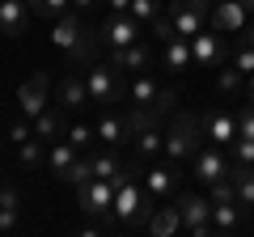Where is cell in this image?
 Wrapping results in <instances>:
<instances>
[{
	"label": "cell",
	"mask_w": 254,
	"mask_h": 237,
	"mask_svg": "<svg viewBox=\"0 0 254 237\" xmlns=\"http://www.w3.org/2000/svg\"><path fill=\"white\" fill-rule=\"evenodd\" d=\"M140 174H144V161H131L115 178V220H119V229H148V216L157 208V199L144 191Z\"/></svg>",
	"instance_id": "cell-1"
},
{
	"label": "cell",
	"mask_w": 254,
	"mask_h": 237,
	"mask_svg": "<svg viewBox=\"0 0 254 237\" xmlns=\"http://www.w3.org/2000/svg\"><path fill=\"white\" fill-rule=\"evenodd\" d=\"M51 43H55V51H64V59H68L72 68H89V64H93V51H98L93 30L85 26L72 9L64 13V17L51 21Z\"/></svg>",
	"instance_id": "cell-2"
},
{
	"label": "cell",
	"mask_w": 254,
	"mask_h": 237,
	"mask_svg": "<svg viewBox=\"0 0 254 237\" xmlns=\"http://www.w3.org/2000/svg\"><path fill=\"white\" fill-rule=\"evenodd\" d=\"M203 148V118L199 115H190V110H178V115L170 118V127H165V148L161 157L174 165L190 161V157Z\"/></svg>",
	"instance_id": "cell-3"
},
{
	"label": "cell",
	"mask_w": 254,
	"mask_h": 237,
	"mask_svg": "<svg viewBox=\"0 0 254 237\" xmlns=\"http://www.w3.org/2000/svg\"><path fill=\"white\" fill-rule=\"evenodd\" d=\"M76 208L85 216L102 220V229H119L115 220V182L110 178H89V182L76 186Z\"/></svg>",
	"instance_id": "cell-4"
},
{
	"label": "cell",
	"mask_w": 254,
	"mask_h": 237,
	"mask_svg": "<svg viewBox=\"0 0 254 237\" xmlns=\"http://www.w3.org/2000/svg\"><path fill=\"white\" fill-rule=\"evenodd\" d=\"M85 85H89V102L102 106V110L123 106V102H127V81H123V72H119L115 64H89Z\"/></svg>",
	"instance_id": "cell-5"
},
{
	"label": "cell",
	"mask_w": 254,
	"mask_h": 237,
	"mask_svg": "<svg viewBox=\"0 0 254 237\" xmlns=\"http://www.w3.org/2000/svg\"><path fill=\"white\" fill-rule=\"evenodd\" d=\"M212 0H165V17L174 21V34L178 38H195L208 26Z\"/></svg>",
	"instance_id": "cell-6"
},
{
	"label": "cell",
	"mask_w": 254,
	"mask_h": 237,
	"mask_svg": "<svg viewBox=\"0 0 254 237\" xmlns=\"http://www.w3.org/2000/svg\"><path fill=\"white\" fill-rule=\"evenodd\" d=\"M174 203H178V216H182V233H190V237H212L216 233V229H212V199L208 195L187 191Z\"/></svg>",
	"instance_id": "cell-7"
},
{
	"label": "cell",
	"mask_w": 254,
	"mask_h": 237,
	"mask_svg": "<svg viewBox=\"0 0 254 237\" xmlns=\"http://www.w3.org/2000/svg\"><path fill=\"white\" fill-rule=\"evenodd\" d=\"M190 59H195V68H199V72L229 64V34H220V30H208V26H203L199 34L190 38Z\"/></svg>",
	"instance_id": "cell-8"
},
{
	"label": "cell",
	"mask_w": 254,
	"mask_h": 237,
	"mask_svg": "<svg viewBox=\"0 0 254 237\" xmlns=\"http://www.w3.org/2000/svg\"><path fill=\"white\" fill-rule=\"evenodd\" d=\"M229 161H233V157H225V148L220 144H203L199 153L190 157V178H195V182H203V186H212L216 182V178H225L229 174Z\"/></svg>",
	"instance_id": "cell-9"
},
{
	"label": "cell",
	"mask_w": 254,
	"mask_h": 237,
	"mask_svg": "<svg viewBox=\"0 0 254 237\" xmlns=\"http://www.w3.org/2000/svg\"><path fill=\"white\" fill-rule=\"evenodd\" d=\"M144 21H136L131 13H110L106 17V26H102V38L110 43V51H123V47H131V43H140L144 38Z\"/></svg>",
	"instance_id": "cell-10"
},
{
	"label": "cell",
	"mask_w": 254,
	"mask_h": 237,
	"mask_svg": "<svg viewBox=\"0 0 254 237\" xmlns=\"http://www.w3.org/2000/svg\"><path fill=\"white\" fill-rule=\"evenodd\" d=\"M47 102H51V76L47 72H30L26 81H21V89H17V110L34 118V115L47 110Z\"/></svg>",
	"instance_id": "cell-11"
},
{
	"label": "cell",
	"mask_w": 254,
	"mask_h": 237,
	"mask_svg": "<svg viewBox=\"0 0 254 237\" xmlns=\"http://www.w3.org/2000/svg\"><path fill=\"white\" fill-rule=\"evenodd\" d=\"M246 17H250V9H246L242 0H212V13H208L212 30H220V34H229V38L246 30Z\"/></svg>",
	"instance_id": "cell-12"
},
{
	"label": "cell",
	"mask_w": 254,
	"mask_h": 237,
	"mask_svg": "<svg viewBox=\"0 0 254 237\" xmlns=\"http://www.w3.org/2000/svg\"><path fill=\"white\" fill-rule=\"evenodd\" d=\"M144 191L153 195L157 203L170 199V195L178 191V165L174 161H148L144 165Z\"/></svg>",
	"instance_id": "cell-13"
},
{
	"label": "cell",
	"mask_w": 254,
	"mask_h": 237,
	"mask_svg": "<svg viewBox=\"0 0 254 237\" xmlns=\"http://www.w3.org/2000/svg\"><path fill=\"white\" fill-rule=\"evenodd\" d=\"M153 47H148V38H140V43H131V47H123V51H110V64L119 68L123 76H140V72H148L153 68Z\"/></svg>",
	"instance_id": "cell-14"
},
{
	"label": "cell",
	"mask_w": 254,
	"mask_h": 237,
	"mask_svg": "<svg viewBox=\"0 0 254 237\" xmlns=\"http://www.w3.org/2000/svg\"><path fill=\"white\" fill-rule=\"evenodd\" d=\"M203 136L212 140V144L220 148H233L237 144V115H229V110H212V115H203Z\"/></svg>",
	"instance_id": "cell-15"
},
{
	"label": "cell",
	"mask_w": 254,
	"mask_h": 237,
	"mask_svg": "<svg viewBox=\"0 0 254 237\" xmlns=\"http://www.w3.org/2000/svg\"><path fill=\"white\" fill-rule=\"evenodd\" d=\"M55 98H60V106H64V110L93 106V102H89V85H85V76H76V68L60 76V85H55Z\"/></svg>",
	"instance_id": "cell-16"
},
{
	"label": "cell",
	"mask_w": 254,
	"mask_h": 237,
	"mask_svg": "<svg viewBox=\"0 0 254 237\" xmlns=\"http://www.w3.org/2000/svg\"><path fill=\"white\" fill-rule=\"evenodd\" d=\"M30 4L26 0H0V34L4 38H21L26 34V26H30Z\"/></svg>",
	"instance_id": "cell-17"
},
{
	"label": "cell",
	"mask_w": 254,
	"mask_h": 237,
	"mask_svg": "<svg viewBox=\"0 0 254 237\" xmlns=\"http://www.w3.org/2000/svg\"><path fill=\"white\" fill-rule=\"evenodd\" d=\"M161 68L165 72H190L195 59H190V38H165L161 43Z\"/></svg>",
	"instance_id": "cell-18"
},
{
	"label": "cell",
	"mask_w": 254,
	"mask_h": 237,
	"mask_svg": "<svg viewBox=\"0 0 254 237\" xmlns=\"http://www.w3.org/2000/svg\"><path fill=\"white\" fill-rule=\"evenodd\" d=\"M246 216H250V208H242L237 199L212 203V229H216V233H237V229L246 225Z\"/></svg>",
	"instance_id": "cell-19"
},
{
	"label": "cell",
	"mask_w": 254,
	"mask_h": 237,
	"mask_svg": "<svg viewBox=\"0 0 254 237\" xmlns=\"http://www.w3.org/2000/svg\"><path fill=\"white\" fill-rule=\"evenodd\" d=\"M64 131H68V118H64V106H47L43 115H34V136L43 140V144L60 140Z\"/></svg>",
	"instance_id": "cell-20"
},
{
	"label": "cell",
	"mask_w": 254,
	"mask_h": 237,
	"mask_svg": "<svg viewBox=\"0 0 254 237\" xmlns=\"http://www.w3.org/2000/svg\"><path fill=\"white\" fill-rule=\"evenodd\" d=\"M161 89L165 85L157 81L153 72H140V76H131V85H127V102H136V106H157Z\"/></svg>",
	"instance_id": "cell-21"
},
{
	"label": "cell",
	"mask_w": 254,
	"mask_h": 237,
	"mask_svg": "<svg viewBox=\"0 0 254 237\" xmlns=\"http://www.w3.org/2000/svg\"><path fill=\"white\" fill-rule=\"evenodd\" d=\"M76 157H81V148H72L68 140H51V148H47V170H51V178L64 182V174L72 170Z\"/></svg>",
	"instance_id": "cell-22"
},
{
	"label": "cell",
	"mask_w": 254,
	"mask_h": 237,
	"mask_svg": "<svg viewBox=\"0 0 254 237\" xmlns=\"http://www.w3.org/2000/svg\"><path fill=\"white\" fill-rule=\"evenodd\" d=\"M93 127H98V144H131V136H127V123H123V115H102L98 123H93Z\"/></svg>",
	"instance_id": "cell-23"
},
{
	"label": "cell",
	"mask_w": 254,
	"mask_h": 237,
	"mask_svg": "<svg viewBox=\"0 0 254 237\" xmlns=\"http://www.w3.org/2000/svg\"><path fill=\"white\" fill-rule=\"evenodd\" d=\"M131 148H136V161H157V157H161V148H165L161 123H157V127H144L136 140H131Z\"/></svg>",
	"instance_id": "cell-24"
},
{
	"label": "cell",
	"mask_w": 254,
	"mask_h": 237,
	"mask_svg": "<svg viewBox=\"0 0 254 237\" xmlns=\"http://www.w3.org/2000/svg\"><path fill=\"white\" fill-rule=\"evenodd\" d=\"M182 229V216H178V203H170V208H153V216H148V233L153 237H170Z\"/></svg>",
	"instance_id": "cell-25"
},
{
	"label": "cell",
	"mask_w": 254,
	"mask_h": 237,
	"mask_svg": "<svg viewBox=\"0 0 254 237\" xmlns=\"http://www.w3.org/2000/svg\"><path fill=\"white\" fill-rule=\"evenodd\" d=\"M89 161H93V178H110V182H115L119 174H123V161L115 157V148H110V144L93 148V153H89Z\"/></svg>",
	"instance_id": "cell-26"
},
{
	"label": "cell",
	"mask_w": 254,
	"mask_h": 237,
	"mask_svg": "<svg viewBox=\"0 0 254 237\" xmlns=\"http://www.w3.org/2000/svg\"><path fill=\"white\" fill-rule=\"evenodd\" d=\"M17 216H21V195L13 186H0V233L17 225Z\"/></svg>",
	"instance_id": "cell-27"
},
{
	"label": "cell",
	"mask_w": 254,
	"mask_h": 237,
	"mask_svg": "<svg viewBox=\"0 0 254 237\" xmlns=\"http://www.w3.org/2000/svg\"><path fill=\"white\" fill-rule=\"evenodd\" d=\"M216 89L225 93V98H237V93L246 89V72L237 64H220V76H216Z\"/></svg>",
	"instance_id": "cell-28"
},
{
	"label": "cell",
	"mask_w": 254,
	"mask_h": 237,
	"mask_svg": "<svg viewBox=\"0 0 254 237\" xmlns=\"http://www.w3.org/2000/svg\"><path fill=\"white\" fill-rule=\"evenodd\" d=\"M26 4L38 21H55V17H64V13L72 9V0H26Z\"/></svg>",
	"instance_id": "cell-29"
},
{
	"label": "cell",
	"mask_w": 254,
	"mask_h": 237,
	"mask_svg": "<svg viewBox=\"0 0 254 237\" xmlns=\"http://www.w3.org/2000/svg\"><path fill=\"white\" fill-rule=\"evenodd\" d=\"M17 161L26 165V170H38V165H47V148L38 136H30L26 144H17Z\"/></svg>",
	"instance_id": "cell-30"
},
{
	"label": "cell",
	"mask_w": 254,
	"mask_h": 237,
	"mask_svg": "<svg viewBox=\"0 0 254 237\" xmlns=\"http://www.w3.org/2000/svg\"><path fill=\"white\" fill-rule=\"evenodd\" d=\"M131 17L136 21H144V26H153L157 17H165V0H131Z\"/></svg>",
	"instance_id": "cell-31"
},
{
	"label": "cell",
	"mask_w": 254,
	"mask_h": 237,
	"mask_svg": "<svg viewBox=\"0 0 254 237\" xmlns=\"http://www.w3.org/2000/svg\"><path fill=\"white\" fill-rule=\"evenodd\" d=\"M30 136H34V118H30V115L9 118V127H4V140H9V144H26Z\"/></svg>",
	"instance_id": "cell-32"
},
{
	"label": "cell",
	"mask_w": 254,
	"mask_h": 237,
	"mask_svg": "<svg viewBox=\"0 0 254 237\" xmlns=\"http://www.w3.org/2000/svg\"><path fill=\"white\" fill-rule=\"evenodd\" d=\"M64 140H68L72 148H81V153H89V148L98 144V127H85V123H76V127L64 131Z\"/></svg>",
	"instance_id": "cell-33"
},
{
	"label": "cell",
	"mask_w": 254,
	"mask_h": 237,
	"mask_svg": "<svg viewBox=\"0 0 254 237\" xmlns=\"http://www.w3.org/2000/svg\"><path fill=\"white\" fill-rule=\"evenodd\" d=\"M89 178H93V161H89V157H76L72 170L64 174V182H68V186H81V182H89Z\"/></svg>",
	"instance_id": "cell-34"
},
{
	"label": "cell",
	"mask_w": 254,
	"mask_h": 237,
	"mask_svg": "<svg viewBox=\"0 0 254 237\" xmlns=\"http://www.w3.org/2000/svg\"><path fill=\"white\" fill-rule=\"evenodd\" d=\"M233 161H242V165H254V140L237 136V144H233Z\"/></svg>",
	"instance_id": "cell-35"
},
{
	"label": "cell",
	"mask_w": 254,
	"mask_h": 237,
	"mask_svg": "<svg viewBox=\"0 0 254 237\" xmlns=\"http://www.w3.org/2000/svg\"><path fill=\"white\" fill-rule=\"evenodd\" d=\"M233 64L242 68L246 76H250V72H254V47H246V43H242V47H237V51H233Z\"/></svg>",
	"instance_id": "cell-36"
},
{
	"label": "cell",
	"mask_w": 254,
	"mask_h": 237,
	"mask_svg": "<svg viewBox=\"0 0 254 237\" xmlns=\"http://www.w3.org/2000/svg\"><path fill=\"white\" fill-rule=\"evenodd\" d=\"M237 131H242L246 140H254V102L242 110V115H237Z\"/></svg>",
	"instance_id": "cell-37"
},
{
	"label": "cell",
	"mask_w": 254,
	"mask_h": 237,
	"mask_svg": "<svg viewBox=\"0 0 254 237\" xmlns=\"http://www.w3.org/2000/svg\"><path fill=\"white\" fill-rule=\"evenodd\" d=\"M242 43H246V47H254V17L246 21V30H242Z\"/></svg>",
	"instance_id": "cell-38"
},
{
	"label": "cell",
	"mask_w": 254,
	"mask_h": 237,
	"mask_svg": "<svg viewBox=\"0 0 254 237\" xmlns=\"http://www.w3.org/2000/svg\"><path fill=\"white\" fill-rule=\"evenodd\" d=\"M98 4H102V0H72V9H76V13H85V9H98Z\"/></svg>",
	"instance_id": "cell-39"
},
{
	"label": "cell",
	"mask_w": 254,
	"mask_h": 237,
	"mask_svg": "<svg viewBox=\"0 0 254 237\" xmlns=\"http://www.w3.org/2000/svg\"><path fill=\"white\" fill-rule=\"evenodd\" d=\"M106 4H110V13H127L131 9V0H106Z\"/></svg>",
	"instance_id": "cell-40"
},
{
	"label": "cell",
	"mask_w": 254,
	"mask_h": 237,
	"mask_svg": "<svg viewBox=\"0 0 254 237\" xmlns=\"http://www.w3.org/2000/svg\"><path fill=\"white\" fill-rule=\"evenodd\" d=\"M242 93H246V102H254V72L246 76V89H242Z\"/></svg>",
	"instance_id": "cell-41"
},
{
	"label": "cell",
	"mask_w": 254,
	"mask_h": 237,
	"mask_svg": "<svg viewBox=\"0 0 254 237\" xmlns=\"http://www.w3.org/2000/svg\"><path fill=\"white\" fill-rule=\"evenodd\" d=\"M242 4H246V9H250V17H254V0H242Z\"/></svg>",
	"instance_id": "cell-42"
}]
</instances>
